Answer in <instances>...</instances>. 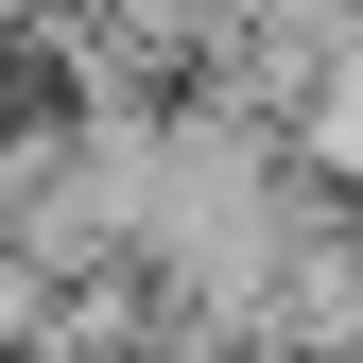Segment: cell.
<instances>
[{
  "label": "cell",
  "instance_id": "cell-1",
  "mask_svg": "<svg viewBox=\"0 0 363 363\" xmlns=\"http://www.w3.org/2000/svg\"><path fill=\"white\" fill-rule=\"evenodd\" d=\"M259 35V0H104V52H139V69H225Z\"/></svg>",
  "mask_w": 363,
  "mask_h": 363
}]
</instances>
